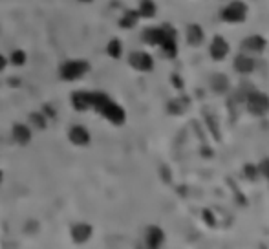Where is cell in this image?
Masks as SVG:
<instances>
[{
    "label": "cell",
    "instance_id": "1",
    "mask_svg": "<svg viewBox=\"0 0 269 249\" xmlns=\"http://www.w3.org/2000/svg\"><path fill=\"white\" fill-rule=\"evenodd\" d=\"M92 108L97 110L101 116L106 117L114 125H123L125 117H127L121 106L117 105V103H114L106 94H101V92H92Z\"/></svg>",
    "mask_w": 269,
    "mask_h": 249
},
{
    "label": "cell",
    "instance_id": "2",
    "mask_svg": "<svg viewBox=\"0 0 269 249\" xmlns=\"http://www.w3.org/2000/svg\"><path fill=\"white\" fill-rule=\"evenodd\" d=\"M90 64L86 61H68L61 66V77L64 81H77L88 74Z\"/></svg>",
    "mask_w": 269,
    "mask_h": 249
},
{
    "label": "cell",
    "instance_id": "3",
    "mask_svg": "<svg viewBox=\"0 0 269 249\" xmlns=\"http://www.w3.org/2000/svg\"><path fill=\"white\" fill-rule=\"evenodd\" d=\"M247 106L253 114L264 116L265 112L269 110V97L265 96V94H260V92H251V94H249Z\"/></svg>",
    "mask_w": 269,
    "mask_h": 249
},
{
    "label": "cell",
    "instance_id": "4",
    "mask_svg": "<svg viewBox=\"0 0 269 249\" xmlns=\"http://www.w3.org/2000/svg\"><path fill=\"white\" fill-rule=\"evenodd\" d=\"M128 63L132 64V68L139 70V72H150L154 68V61L152 57L145 52H134L130 53L128 57Z\"/></svg>",
    "mask_w": 269,
    "mask_h": 249
},
{
    "label": "cell",
    "instance_id": "5",
    "mask_svg": "<svg viewBox=\"0 0 269 249\" xmlns=\"http://www.w3.org/2000/svg\"><path fill=\"white\" fill-rule=\"evenodd\" d=\"M222 17L227 22H240L245 17V6L242 2H232L222 11Z\"/></svg>",
    "mask_w": 269,
    "mask_h": 249
},
{
    "label": "cell",
    "instance_id": "6",
    "mask_svg": "<svg viewBox=\"0 0 269 249\" xmlns=\"http://www.w3.org/2000/svg\"><path fill=\"white\" fill-rule=\"evenodd\" d=\"M72 105L75 110L85 112L88 108H92V92H74L72 94Z\"/></svg>",
    "mask_w": 269,
    "mask_h": 249
},
{
    "label": "cell",
    "instance_id": "7",
    "mask_svg": "<svg viewBox=\"0 0 269 249\" xmlns=\"http://www.w3.org/2000/svg\"><path fill=\"white\" fill-rule=\"evenodd\" d=\"M68 138H70V141H72V143L79 145V147L90 143V132L86 130L85 127H81V125H75V127L70 128Z\"/></svg>",
    "mask_w": 269,
    "mask_h": 249
},
{
    "label": "cell",
    "instance_id": "8",
    "mask_svg": "<svg viewBox=\"0 0 269 249\" xmlns=\"http://www.w3.org/2000/svg\"><path fill=\"white\" fill-rule=\"evenodd\" d=\"M227 52H229V44H227L222 37H214V41H212V44H211V55H212V59H216V61H222V59L227 55Z\"/></svg>",
    "mask_w": 269,
    "mask_h": 249
},
{
    "label": "cell",
    "instance_id": "9",
    "mask_svg": "<svg viewBox=\"0 0 269 249\" xmlns=\"http://www.w3.org/2000/svg\"><path fill=\"white\" fill-rule=\"evenodd\" d=\"M13 138H15L17 143L21 145H26L32 141V130H30V127L28 125H22V123H19V125H15L13 127Z\"/></svg>",
    "mask_w": 269,
    "mask_h": 249
},
{
    "label": "cell",
    "instance_id": "10",
    "mask_svg": "<svg viewBox=\"0 0 269 249\" xmlns=\"http://www.w3.org/2000/svg\"><path fill=\"white\" fill-rule=\"evenodd\" d=\"M163 240H165V234L161 229L156 227V225L148 227V231H147V245L148 247H159V245L163 244Z\"/></svg>",
    "mask_w": 269,
    "mask_h": 249
},
{
    "label": "cell",
    "instance_id": "11",
    "mask_svg": "<svg viewBox=\"0 0 269 249\" xmlns=\"http://www.w3.org/2000/svg\"><path fill=\"white\" fill-rule=\"evenodd\" d=\"M90 234H92V227L88 223H77L72 227V236H74L75 242H86L90 238Z\"/></svg>",
    "mask_w": 269,
    "mask_h": 249
},
{
    "label": "cell",
    "instance_id": "12",
    "mask_svg": "<svg viewBox=\"0 0 269 249\" xmlns=\"http://www.w3.org/2000/svg\"><path fill=\"white\" fill-rule=\"evenodd\" d=\"M265 48V41L258 35H253V37L245 39L242 43V50H247V52H262Z\"/></svg>",
    "mask_w": 269,
    "mask_h": 249
},
{
    "label": "cell",
    "instance_id": "13",
    "mask_svg": "<svg viewBox=\"0 0 269 249\" xmlns=\"http://www.w3.org/2000/svg\"><path fill=\"white\" fill-rule=\"evenodd\" d=\"M234 68H236V72H240V74H249V72L254 70V63L249 57H245L243 53H240V55L234 59Z\"/></svg>",
    "mask_w": 269,
    "mask_h": 249
},
{
    "label": "cell",
    "instance_id": "14",
    "mask_svg": "<svg viewBox=\"0 0 269 249\" xmlns=\"http://www.w3.org/2000/svg\"><path fill=\"white\" fill-rule=\"evenodd\" d=\"M187 41H189L192 46H198V44L203 41V32H201V28L198 26V24L189 26V30H187Z\"/></svg>",
    "mask_w": 269,
    "mask_h": 249
},
{
    "label": "cell",
    "instance_id": "15",
    "mask_svg": "<svg viewBox=\"0 0 269 249\" xmlns=\"http://www.w3.org/2000/svg\"><path fill=\"white\" fill-rule=\"evenodd\" d=\"M137 19H139V13H137V11H127V13L123 15L121 21H119V26L130 30V28H134L137 24Z\"/></svg>",
    "mask_w": 269,
    "mask_h": 249
},
{
    "label": "cell",
    "instance_id": "16",
    "mask_svg": "<svg viewBox=\"0 0 269 249\" xmlns=\"http://www.w3.org/2000/svg\"><path fill=\"white\" fill-rule=\"evenodd\" d=\"M141 17H154L156 15V4H154L152 0H141V4H139V11H137Z\"/></svg>",
    "mask_w": 269,
    "mask_h": 249
},
{
    "label": "cell",
    "instance_id": "17",
    "mask_svg": "<svg viewBox=\"0 0 269 249\" xmlns=\"http://www.w3.org/2000/svg\"><path fill=\"white\" fill-rule=\"evenodd\" d=\"M106 53L114 59H119L121 57V53H123V44L119 43L117 39H112L110 43H108V46H106Z\"/></svg>",
    "mask_w": 269,
    "mask_h": 249
},
{
    "label": "cell",
    "instance_id": "18",
    "mask_svg": "<svg viewBox=\"0 0 269 249\" xmlns=\"http://www.w3.org/2000/svg\"><path fill=\"white\" fill-rule=\"evenodd\" d=\"M211 85H212V88H214V92H225L227 88H229V83H227L225 75H222V74L214 75L211 81Z\"/></svg>",
    "mask_w": 269,
    "mask_h": 249
},
{
    "label": "cell",
    "instance_id": "19",
    "mask_svg": "<svg viewBox=\"0 0 269 249\" xmlns=\"http://www.w3.org/2000/svg\"><path fill=\"white\" fill-rule=\"evenodd\" d=\"M159 46L163 48V53L167 55V57H176V39L174 37L165 39V41L159 44Z\"/></svg>",
    "mask_w": 269,
    "mask_h": 249
},
{
    "label": "cell",
    "instance_id": "20",
    "mask_svg": "<svg viewBox=\"0 0 269 249\" xmlns=\"http://www.w3.org/2000/svg\"><path fill=\"white\" fill-rule=\"evenodd\" d=\"M189 105V101L187 99H176V101H170L169 103V112L172 114H181L185 112V106Z\"/></svg>",
    "mask_w": 269,
    "mask_h": 249
},
{
    "label": "cell",
    "instance_id": "21",
    "mask_svg": "<svg viewBox=\"0 0 269 249\" xmlns=\"http://www.w3.org/2000/svg\"><path fill=\"white\" fill-rule=\"evenodd\" d=\"M11 64H15V66H24L26 64V53L22 52V50H15V52L11 53Z\"/></svg>",
    "mask_w": 269,
    "mask_h": 249
},
{
    "label": "cell",
    "instance_id": "22",
    "mask_svg": "<svg viewBox=\"0 0 269 249\" xmlns=\"http://www.w3.org/2000/svg\"><path fill=\"white\" fill-rule=\"evenodd\" d=\"M32 121L37 128H44V127H46L48 119L43 116V114H32Z\"/></svg>",
    "mask_w": 269,
    "mask_h": 249
},
{
    "label": "cell",
    "instance_id": "23",
    "mask_svg": "<svg viewBox=\"0 0 269 249\" xmlns=\"http://www.w3.org/2000/svg\"><path fill=\"white\" fill-rule=\"evenodd\" d=\"M256 170H258V167H254V165H245V167H243V174L253 180L254 176H256Z\"/></svg>",
    "mask_w": 269,
    "mask_h": 249
},
{
    "label": "cell",
    "instance_id": "24",
    "mask_svg": "<svg viewBox=\"0 0 269 249\" xmlns=\"http://www.w3.org/2000/svg\"><path fill=\"white\" fill-rule=\"evenodd\" d=\"M203 218L207 220V223H209V225H214V218L211 216V212H209V211H203Z\"/></svg>",
    "mask_w": 269,
    "mask_h": 249
},
{
    "label": "cell",
    "instance_id": "25",
    "mask_svg": "<svg viewBox=\"0 0 269 249\" xmlns=\"http://www.w3.org/2000/svg\"><path fill=\"white\" fill-rule=\"evenodd\" d=\"M260 170H262V172H264V174L269 178V159H265L264 163H262V167H260Z\"/></svg>",
    "mask_w": 269,
    "mask_h": 249
},
{
    "label": "cell",
    "instance_id": "26",
    "mask_svg": "<svg viewBox=\"0 0 269 249\" xmlns=\"http://www.w3.org/2000/svg\"><path fill=\"white\" fill-rule=\"evenodd\" d=\"M172 83H174V86H176V88H183V83L179 81V77H178V75H172Z\"/></svg>",
    "mask_w": 269,
    "mask_h": 249
},
{
    "label": "cell",
    "instance_id": "27",
    "mask_svg": "<svg viewBox=\"0 0 269 249\" xmlns=\"http://www.w3.org/2000/svg\"><path fill=\"white\" fill-rule=\"evenodd\" d=\"M4 68H6V57L2 55V53H0V72H2Z\"/></svg>",
    "mask_w": 269,
    "mask_h": 249
},
{
    "label": "cell",
    "instance_id": "28",
    "mask_svg": "<svg viewBox=\"0 0 269 249\" xmlns=\"http://www.w3.org/2000/svg\"><path fill=\"white\" fill-rule=\"evenodd\" d=\"M2 180H4V174H2V170H0V185H2Z\"/></svg>",
    "mask_w": 269,
    "mask_h": 249
},
{
    "label": "cell",
    "instance_id": "29",
    "mask_svg": "<svg viewBox=\"0 0 269 249\" xmlns=\"http://www.w3.org/2000/svg\"><path fill=\"white\" fill-rule=\"evenodd\" d=\"M81 2H92V0H81Z\"/></svg>",
    "mask_w": 269,
    "mask_h": 249
}]
</instances>
